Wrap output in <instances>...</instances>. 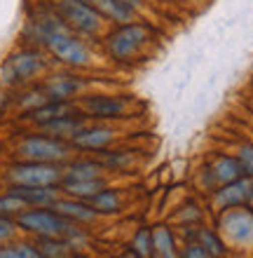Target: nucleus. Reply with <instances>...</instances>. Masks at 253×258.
<instances>
[{
	"mask_svg": "<svg viewBox=\"0 0 253 258\" xmlns=\"http://www.w3.org/2000/svg\"><path fill=\"white\" fill-rule=\"evenodd\" d=\"M152 40V28L143 21H134V24H122L115 26L110 33L103 35V49L108 54L110 61L115 63H131L138 61L143 49Z\"/></svg>",
	"mask_w": 253,
	"mask_h": 258,
	"instance_id": "obj_1",
	"label": "nucleus"
},
{
	"mask_svg": "<svg viewBox=\"0 0 253 258\" xmlns=\"http://www.w3.org/2000/svg\"><path fill=\"white\" fill-rule=\"evenodd\" d=\"M42 49H47L59 63L70 68H87L92 66V47L87 45V38L77 35L68 24L56 28L54 33H49L42 40Z\"/></svg>",
	"mask_w": 253,
	"mask_h": 258,
	"instance_id": "obj_2",
	"label": "nucleus"
},
{
	"mask_svg": "<svg viewBox=\"0 0 253 258\" xmlns=\"http://www.w3.org/2000/svg\"><path fill=\"white\" fill-rule=\"evenodd\" d=\"M49 61L42 47H21L5 59L0 68V80L7 87H17V85H26V82L40 78L47 71Z\"/></svg>",
	"mask_w": 253,
	"mask_h": 258,
	"instance_id": "obj_3",
	"label": "nucleus"
},
{
	"mask_svg": "<svg viewBox=\"0 0 253 258\" xmlns=\"http://www.w3.org/2000/svg\"><path fill=\"white\" fill-rule=\"evenodd\" d=\"M52 7L56 14L68 24L77 35L82 38H96L103 33V26L108 21L101 17V12L96 10L92 3L85 0H52Z\"/></svg>",
	"mask_w": 253,
	"mask_h": 258,
	"instance_id": "obj_4",
	"label": "nucleus"
},
{
	"mask_svg": "<svg viewBox=\"0 0 253 258\" xmlns=\"http://www.w3.org/2000/svg\"><path fill=\"white\" fill-rule=\"evenodd\" d=\"M19 225L31 232H38L42 237H61V235H75V228L66 216H61L59 211H26L19 216Z\"/></svg>",
	"mask_w": 253,
	"mask_h": 258,
	"instance_id": "obj_5",
	"label": "nucleus"
},
{
	"mask_svg": "<svg viewBox=\"0 0 253 258\" xmlns=\"http://www.w3.org/2000/svg\"><path fill=\"white\" fill-rule=\"evenodd\" d=\"M68 143L54 136H26L19 146V155L28 162H56L68 155Z\"/></svg>",
	"mask_w": 253,
	"mask_h": 258,
	"instance_id": "obj_6",
	"label": "nucleus"
},
{
	"mask_svg": "<svg viewBox=\"0 0 253 258\" xmlns=\"http://www.w3.org/2000/svg\"><path fill=\"white\" fill-rule=\"evenodd\" d=\"M77 106L92 120H117L129 113V101L115 94H89L82 96Z\"/></svg>",
	"mask_w": 253,
	"mask_h": 258,
	"instance_id": "obj_7",
	"label": "nucleus"
},
{
	"mask_svg": "<svg viewBox=\"0 0 253 258\" xmlns=\"http://www.w3.org/2000/svg\"><path fill=\"white\" fill-rule=\"evenodd\" d=\"M10 178L17 185H54L61 178V171L52 162H24L10 169Z\"/></svg>",
	"mask_w": 253,
	"mask_h": 258,
	"instance_id": "obj_8",
	"label": "nucleus"
},
{
	"mask_svg": "<svg viewBox=\"0 0 253 258\" xmlns=\"http://www.w3.org/2000/svg\"><path fill=\"white\" fill-rule=\"evenodd\" d=\"M42 89H45L49 101H73L75 96H80L87 89V80L73 73H54L45 78Z\"/></svg>",
	"mask_w": 253,
	"mask_h": 258,
	"instance_id": "obj_9",
	"label": "nucleus"
},
{
	"mask_svg": "<svg viewBox=\"0 0 253 258\" xmlns=\"http://www.w3.org/2000/svg\"><path fill=\"white\" fill-rule=\"evenodd\" d=\"M220 228L230 235L232 242L237 244H248L253 242V214L241 209L227 211L225 216L220 218Z\"/></svg>",
	"mask_w": 253,
	"mask_h": 258,
	"instance_id": "obj_10",
	"label": "nucleus"
},
{
	"mask_svg": "<svg viewBox=\"0 0 253 258\" xmlns=\"http://www.w3.org/2000/svg\"><path fill=\"white\" fill-rule=\"evenodd\" d=\"M70 141H73V146L85 150H103L106 146L115 141V129L103 127V124H94V127L85 124Z\"/></svg>",
	"mask_w": 253,
	"mask_h": 258,
	"instance_id": "obj_11",
	"label": "nucleus"
},
{
	"mask_svg": "<svg viewBox=\"0 0 253 258\" xmlns=\"http://www.w3.org/2000/svg\"><path fill=\"white\" fill-rule=\"evenodd\" d=\"M73 113H82L75 101H47V103H42V106H38V108L28 110L26 115H28L31 122H35L38 127H42V124L52 122V120H56V117L73 115Z\"/></svg>",
	"mask_w": 253,
	"mask_h": 258,
	"instance_id": "obj_12",
	"label": "nucleus"
},
{
	"mask_svg": "<svg viewBox=\"0 0 253 258\" xmlns=\"http://www.w3.org/2000/svg\"><path fill=\"white\" fill-rule=\"evenodd\" d=\"M94 7L101 12V17L115 26H122V24H134L138 21V12L136 7L127 5V3H120V0H94Z\"/></svg>",
	"mask_w": 253,
	"mask_h": 258,
	"instance_id": "obj_13",
	"label": "nucleus"
},
{
	"mask_svg": "<svg viewBox=\"0 0 253 258\" xmlns=\"http://www.w3.org/2000/svg\"><path fill=\"white\" fill-rule=\"evenodd\" d=\"M87 124V115L85 113H73V115H63V117H56L52 122L42 124V132H47L49 136L54 139H73V136L80 132V129Z\"/></svg>",
	"mask_w": 253,
	"mask_h": 258,
	"instance_id": "obj_14",
	"label": "nucleus"
},
{
	"mask_svg": "<svg viewBox=\"0 0 253 258\" xmlns=\"http://www.w3.org/2000/svg\"><path fill=\"white\" fill-rule=\"evenodd\" d=\"M12 195H17L21 202L38 204V207H49L56 202V188L54 185H14L10 188Z\"/></svg>",
	"mask_w": 253,
	"mask_h": 258,
	"instance_id": "obj_15",
	"label": "nucleus"
},
{
	"mask_svg": "<svg viewBox=\"0 0 253 258\" xmlns=\"http://www.w3.org/2000/svg\"><path fill=\"white\" fill-rule=\"evenodd\" d=\"M251 190H253L251 181L237 178L232 183H225V188L216 195V204H218V207H234V204H241L244 200H248Z\"/></svg>",
	"mask_w": 253,
	"mask_h": 258,
	"instance_id": "obj_16",
	"label": "nucleus"
},
{
	"mask_svg": "<svg viewBox=\"0 0 253 258\" xmlns=\"http://www.w3.org/2000/svg\"><path fill=\"white\" fill-rule=\"evenodd\" d=\"M241 171H244V167L237 157H218L211 167V174L218 183H232L241 176Z\"/></svg>",
	"mask_w": 253,
	"mask_h": 258,
	"instance_id": "obj_17",
	"label": "nucleus"
},
{
	"mask_svg": "<svg viewBox=\"0 0 253 258\" xmlns=\"http://www.w3.org/2000/svg\"><path fill=\"white\" fill-rule=\"evenodd\" d=\"M103 171L101 162H94V160H82V162H73L66 169V176L63 181L66 183H75V181H92V178H99V174Z\"/></svg>",
	"mask_w": 253,
	"mask_h": 258,
	"instance_id": "obj_18",
	"label": "nucleus"
},
{
	"mask_svg": "<svg viewBox=\"0 0 253 258\" xmlns=\"http://www.w3.org/2000/svg\"><path fill=\"white\" fill-rule=\"evenodd\" d=\"M54 209L66 218H73V221H94L96 218V209L89 207V204L75 202V200H56Z\"/></svg>",
	"mask_w": 253,
	"mask_h": 258,
	"instance_id": "obj_19",
	"label": "nucleus"
},
{
	"mask_svg": "<svg viewBox=\"0 0 253 258\" xmlns=\"http://www.w3.org/2000/svg\"><path fill=\"white\" fill-rule=\"evenodd\" d=\"M152 251H157L159 258H176V249H174L169 228H157L152 232Z\"/></svg>",
	"mask_w": 253,
	"mask_h": 258,
	"instance_id": "obj_20",
	"label": "nucleus"
},
{
	"mask_svg": "<svg viewBox=\"0 0 253 258\" xmlns=\"http://www.w3.org/2000/svg\"><path fill=\"white\" fill-rule=\"evenodd\" d=\"M89 202H92V207L96 209V214L99 211H108V214H113V211L120 209V195L113 190H99L94 197H89Z\"/></svg>",
	"mask_w": 253,
	"mask_h": 258,
	"instance_id": "obj_21",
	"label": "nucleus"
},
{
	"mask_svg": "<svg viewBox=\"0 0 253 258\" xmlns=\"http://www.w3.org/2000/svg\"><path fill=\"white\" fill-rule=\"evenodd\" d=\"M106 183L99 181V178H92V181H75V183H66V190L75 197H94L99 190H103Z\"/></svg>",
	"mask_w": 253,
	"mask_h": 258,
	"instance_id": "obj_22",
	"label": "nucleus"
},
{
	"mask_svg": "<svg viewBox=\"0 0 253 258\" xmlns=\"http://www.w3.org/2000/svg\"><path fill=\"white\" fill-rule=\"evenodd\" d=\"M197 237H199V246L206 251V256H213V258H223V244L218 242V237L216 235H211V232H206V230H199L197 232Z\"/></svg>",
	"mask_w": 253,
	"mask_h": 258,
	"instance_id": "obj_23",
	"label": "nucleus"
},
{
	"mask_svg": "<svg viewBox=\"0 0 253 258\" xmlns=\"http://www.w3.org/2000/svg\"><path fill=\"white\" fill-rule=\"evenodd\" d=\"M49 99H47V94H45V89H42V85L40 87H33L31 92H26V94L19 99V106L24 110H33V108H38V106H42V103H47Z\"/></svg>",
	"mask_w": 253,
	"mask_h": 258,
	"instance_id": "obj_24",
	"label": "nucleus"
},
{
	"mask_svg": "<svg viewBox=\"0 0 253 258\" xmlns=\"http://www.w3.org/2000/svg\"><path fill=\"white\" fill-rule=\"evenodd\" d=\"M134 253H136L138 258H150L152 253V232L150 230H138L136 237H134Z\"/></svg>",
	"mask_w": 253,
	"mask_h": 258,
	"instance_id": "obj_25",
	"label": "nucleus"
},
{
	"mask_svg": "<svg viewBox=\"0 0 253 258\" xmlns=\"http://www.w3.org/2000/svg\"><path fill=\"white\" fill-rule=\"evenodd\" d=\"M103 169H124L131 164V155L129 153H122V150H115V153H103L101 157Z\"/></svg>",
	"mask_w": 253,
	"mask_h": 258,
	"instance_id": "obj_26",
	"label": "nucleus"
},
{
	"mask_svg": "<svg viewBox=\"0 0 253 258\" xmlns=\"http://www.w3.org/2000/svg\"><path fill=\"white\" fill-rule=\"evenodd\" d=\"M35 249L28 244H17V246H5L0 249V258H33Z\"/></svg>",
	"mask_w": 253,
	"mask_h": 258,
	"instance_id": "obj_27",
	"label": "nucleus"
},
{
	"mask_svg": "<svg viewBox=\"0 0 253 258\" xmlns=\"http://www.w3.org/2000/svg\"><path fill=\"white\" fill-rule=\"evenodd\" d=\"M21 209H26V202H21L17 195L7 192V197H0V214H14Z\"/></svg>",
	"mask_w": 253,
	"mask_h": 258,
	"instance_id": "obj_28",
	"label": "nucleus"
},
{
	"mask_svg": "<svg viewBox=\"0 0 253 258\" xmlns=\"http://www.w3.org/2000/svg\"><path fill=\"white\" fill-rule=\"evenodd\" d=\"M237 160L241 162L244 171H248V174L253 176V146H241V148H239V155H237Z\"/></svg>",
	"mask_w": 253,
	"mask_h": 258,
	"instance_id": "obj_29",
	"label": "nucleus"
},
{
	"mask_svg": "<svg viewBox=\"0 0 253 258\" xmlns=\"http://www.w3.org/2000/svg\"><path fill=\"white\" fill-rule=\"evenodd\" d=\"M42 251H45V258H63L66 256V244H59V242H45L42 244Z\"/></svg>",
	"mask_w": 253,
	"mask_h": 258,
	"instance_id": "obj_30",
	"label": "nucleus"
},
{
	"mask_svg": "<svg viewBox=\"0 0 253 258\" xmlns=\"http://www.w3.org/2000/svg\"><path fill=\"white\" fill-rule=\"evenodd\" d=\"M183 258H206V251L199 244H190L183 251Z\"/></svg>",
	"mask_w": 253,
	"mask_h": 258,
	"instance_id": "obj_31",
	"label": "nucleus"
},
{
	"mask_svg": "<svg viewBox=\"0 0 253 258\" xmlns=\"http://www.w3.org/2000/svg\"><path fill=\"white\" fill-rule=\"evenodd\" d=\"M12 232H14V223L0 216V239H7L10 235H12Z\"/></svg>",
	"mask_w": 253,
	"mask_h": 258,
	"instance_id": "obj_32",
	"label": "nucleus"
},
{
	"mask_svg": "<svg viewBox=\"0 0 253 258\" xmlns=\"http://www.w3.org/2000/svg\"><path fill=\"white\" fill-rule=\"evenodd\" d=\"M120 3H127V5L136 7V10H143V0H120Z\"/></svg>",
	"mask_w": 253,
	"mask_h": 258,
	"instance_id": "obj_33",
	"label": "nucleus"
},
{
	"mask_svg": "<svg viewBox=\"0 0 253 258\" xmlns=\"http://www.w3.org/2000/svg\"><path fill=\"white\" fill-rule=\"evenodd\" d=\"M248 200H251V204H253V190H251V195H248Z\"/></svg>",
	"mask_w": 253,
	"mask_h": 258,
	"instance_id": "obj_34",
	"label": "nucleus"
},
{
	"mask_svg": "<svg viewBox=\"0 0 253 258\" xmlns=\"http://www.w3.org/2000/svg\"><path fill=\"white\" fill-rule=\"evenodd\" d=\"M85 3H92V5H94V0H85Z\"/></svg>",
	"mask_w": 253,
	"mask_h": 258,
	"instance_id": "obj_35",
	"label": "nucleus"
}]
</instances>
